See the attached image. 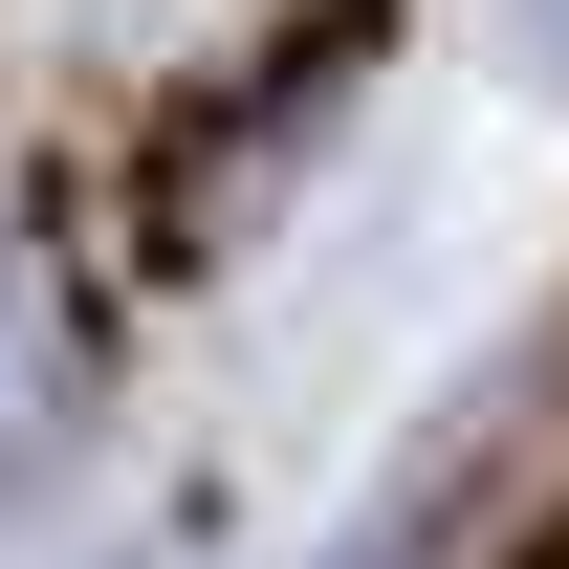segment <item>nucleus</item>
Listing matches in <instances>:
<instances>
[{
  "mask_svg": "<svg viewBox=\"0 0 569 569\" xmlns=\"http://www.w3.org/2000/svg\"><path fill=\"white\" fill-rule=\"evenodd\" d=\"M44 372H67V284H44V241H0V438L44 417Z\"/></svg>",
  "mask_w": 569,
  "mask_h": 569,
  "instance_id": "obj_1",
  "label": "nucleus"
},
{
  "mask_svg": "<svg viewBox=\"0 0 569 569\" xmlns=\"http://www.w3.org/2000/svg\"><path fill=\"white\" fill-rule=\"evenodd\" d=\"M329 569H417V503H372V526H351V548H329Z\"/></svg>",
  "mask_w": 569,
  "mask_h": 569,
  "instance_id": "obj_2",
  "label": "nucleus"
}]
</instances>
